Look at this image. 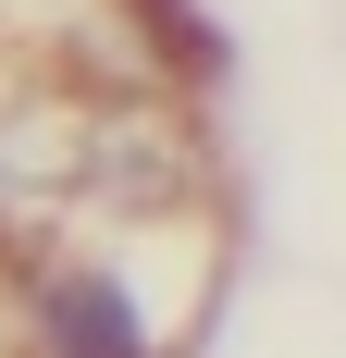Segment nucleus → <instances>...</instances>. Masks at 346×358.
<instances>
[{"instance_id": "1", "label": "nucleus", "mask_w": 346, "mask_h": 358, "mask_svg": "<svg viewBox=\"0 0 346 358\" xmlns=\"http://www.w3.org/2000/svg\"><path fill=\"white\" fill-rule=\"evenodd\" d=\"M50 358H148V322L124 272H62L50 285Z\"/></svg>"}, {"instance_id": "2", "label": "nucleus", "mask_w": 346, "mask_h": 358, "mask_svg": "<svg viewBox=\"0 0 346 358\" xmlns=\"http://www.w3.org/2000/svg\"><path fill=\"white\" fill-rule=\"evenodd\" d=\"M0 358H13V346H0Z\"/></svg>"}]
</instances>
